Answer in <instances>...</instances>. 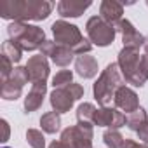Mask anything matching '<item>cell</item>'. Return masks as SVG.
<instances>
[{"mask_svg":"<svg viewBox=\"0 0 148 148\" xmlns=\"http://www.w3.org/2000/svg\"><path fill=\"white\" fill-rule=\"evenodd\" d=\"M122 86H124V77H122L120 70H119V64L117 63H110L101 71V75L98 77V80H96V84L92 87L96 101L101 106H106L115 98V92Z\"/></svg>","mask_w":148,"mask_h":148,"instance_id":"cell-3","label":"cell"},{"mask_svg":"<svg viewBox=\"0 0 148 148\" xmlns=\"http://www.w3.org/2000/svg\"><path fill=\"white\" fill-rule=\"evenodd\" d=\"M54 4L49 0H2L0 2V18L19 23L42 21L52 12Z\"/></svg>","mask_w":148,"mask_h":148,"instance_id":"cell-1","label":"cell"},{"mask_svg":"<svg viewBox=\"0 0 148 148\" xmlns=\"http://www.w3.org/2000/svg\"><path fill=\"white\" fill-rule=\"evenodd\" d=\"M115 30L122 35V42H124V47H127V49H136V51H139V47H143V44H145V37L132 26V23L129 21V19H122L117 26H115Z\"/></svg>","mask_w":148,"mask_h":148,"instance_id":"cell-11","label":"cell"},{"mask_svg":"<svg viewBox=\"0 0 148 148\" xmlns=\"http://www.w3.org/2000/svg\"><path fill=\"white\" fill-rule=\"evenodd\" d=\"M138 138H139V141H141V143H145V145L148 143V124H146L139 132H138Z\"/></svg>","mask_w":148,"mask_h":148,"instance_id":"cell-28","label":"cell"},{"mask_svg":"<svg viewBox=\"0 0 148 148\" xmlns=\"http://www.w3.org/2000/svg\"><path fill=\"white\" fill-rule=\"evenodd\" d=\"M75 71L82 79H94L98 75V61L94 56L84 54L75 59Z\"/></svg>","mask_w":148,"mask_h":148,"instance_id":"cell-17","label":"cell"},{"mask_svg":"<svg viewBox=\"0 0 148 148\" xmlns=\"http://www.w3.org/2000/svg\"><path fill=\"white\" fill-rule=\"evenodd\" d=\"M26 70L30 75V82L32 84H42L47 80L49 77V63L47 58L38 54V56H32L26 63Z\"/></svg>","mask_w":148,"mask_h":148,"instance_id":"cell-12","label":"cell"},{"mask_svg":"<svg viewBox=\"0 0 148 148\" xmlns=\"http://www.w3.org/2000/svg\"><path fill=\"white\" fill-rule=\"evenodd\" d=\"M103 141L108 148H122L124 145V136L119 132V129H106L103 134Z\"/></svg>","mask_w":148,"mask_h":148,"instance_id":"cell-23","label":"cell"},{"mask_svg":"<svg viewBox=\"0 0 148 148\" xmlns=\"http://www.w3.org/2000/svg\"><path fill=\"white\" fill-rule=\"evenodd\" d=\"M0 125H2V131H4V132H2V139H0V141L5 143V141L9 139V132H11V131H9V124H7L5 119H2V120H0Z\"/></svg>","mask_w":148,"mask_h":148,"instance_id":"cell-27","label":"cell"},{"mask_svg":"<svg viewBox=\"0 0 148 148\" xmlns=\"http://www.w3.org/2000/svg\"><path fill=\"white\" fill-rule=\"evenodd\" d=\"M28 80H30V75H28L26 66L14 68L12 75L5 82H0L2 84V87H0V96L7 101H16L21 96L23 87H25V84H28Z\"/></svg>","mask_w":148,"mask_h":148,"instance_id":"cell-7","label":"cell"},{"mask_svg":"<svg viewBox=\"0 0 148 148\" xmlns=\"http://www.w3.org/2000/svg\"><path fill=\"white\" fill-rule=\"evenodd\" d=\"M49 148H70V146H68L66 143H63V141L59 139V141H52V143L49 145Z\"/></svg>","mask_w":148,"mask_h":148,"instance_id":"cell-29","label":"cell"},{"mask_svg":"<svg viewBox=\"0 0 148 148\" xmlns=\"http://www.w3.org/2000/svg\"><path fill=\"white\" fill-rule=\"evenodd\" d=\"M4 148H11V146H4Z\"/></svg>","mask_w":148,"mask_h":148,"instance_id":"cell-32","label":"cell"},{"mask_svg":"<svg viewBox=\"0 0 148 148\" xmlns=\"http://www.w3.org/2000/svg\"><path fill=\"white\" fill-rule=\"evenodd\" d=\"M73 82V71L71 70H61L58 71L56 75L52 77V86L54 89H61V87H66Z\"/></svg>","mask_w":148,"mask_h":148,"instance_id":"cell-24","label":"cell"},{"mask_svg":"<svg viewBox=\"0 0 148 148\" xmlns=\"http://www.w3.org/2000/svg\"><path fill=\"white\" fill-rule=\"evenodd\" d=\"M75 96L71 94V91L68 87H61V89H54L51 92V106L56 113H66L71 110L73 103H75Z\"/></svg>","mask_w":148,"mask_h":148,"instance_id":"cell-14","label":"cell"},{"mask_svg":"<svg viewBox=\"0 0 148 148\" xmlns=\"http://www.w3.org/2000/svg\"><path fill=\"white\" fill-rule=\"evenodd\" d=\"M148 124V117H146V112L143 108H138L136 112H132L129 117H127V127L134 132H139L145 125Z\"/></svg>","mask_w":148,"mask_h":148,"instance_id":"cell-21","label":"cell"},{"mask_svg":"<svg viewBox=\"0 0 148 148\" xmlns=\"http://www.w3.org/2000/svg\"><path fill=\"white\" fill-rule=\"evenodd\" d=\"M92 124L89 125H70L61 132V141L70 148H92Z\"/></svg>","mask_w":148,"mask_h":148,"instance_id":"cell-8","label":"cell"},{"mask_svg":"<svg viewBox=\"0 0 148 148\" xmlns=\"http://www.w3.org/2000/svg\"><path fill=\"white\" fill-rule=\"evenodd\" d=\"M113 101H115V108L120 110L122 113L125 112V113L131 115L132 112H136L138 108H141V106H139L138 94H136L131 87H125V86H122V87L115 92Z\"/></svg>","mask_w":148,"mask_h":148,"instance_id":"cell-13","label":"cell"},{"mask_svg":"<svg viewBox=\"0 0 148 148\" xmlns=\"http://www.w3.org/2000/svg\"><path fill=\"white\" fill-rule=\"evenodd\" d=\"M47 92V84L42 82V84H33L32 86V91L28 92V96L25 98V110L30 113V112H35L42 106L44 103V96Z\"/></svg>","mask_w":148,"mask_h":148,"instance_id":"cell-18","label":"cell"},{"mask_svg":"<svg viewBox=\"0 0 148 148\" xmlns=\"http://www.w3.org/2000/svg\"><path fill=\"white\" fill-rule=\"evenodd\" d=\"M52 35H54V42L56 44H61L68 49H71L73 52H77V49L84 44V37L80 33V30L75 26V25H71L64 19H59V21H54L52 26Z\"/></svg>","mask_w":148,"mask_h":148,"instance_id":"cell-5","label":"cell"},{"mask_svg":"<svg viewBox=\"0 0 148 148\" xmlns=\"http://www.w3.org/2000/svg\"><path fill=\"white\" fill-rule=\"evenodd\" d=\"M40 125H42V131L47 132V134H56L61 127V117L59 113L56 112H47L42 115L40 119Z\"/></svg>","mask_w":148,"mask_h":148,"instance_id":"cell-19","label":"cell"},{"mask_svg":"<svg viewBox=\"0 0 148 148\" xmlns=\"http://www.w3.org/2000/svg\"><path fill=\"white\" fill-rule=\"evenodd\" d=\"M92 5L91 0H61L58 4V12L63 18H79Z\"/></svg>","mask_w":148,"mask_h":148,"instance_id":"cell-15","label":"cell"},{"mask_svg":"<svg viewBox=\"0 0 148 148\" xmlns=\"http://www.w3.org/2000/svg\"><path fill=\"white\" fill-rule=\"evenodd\" d=\"M122 14H124V7L122 4L115 2V0H105L99 5V18L105 19L113 28L122 21Z\"/></svg>","mask_w":148,"mask_h":148,"instance_id":"cell-16","label":"cell"},{"mask_svg":"<svg viewBox=\"0 0 148 148\" xmlns=\"http://www.w3.org/2000/svg\"><path fill=\"white\" fill-rule=\"evenodd\" d=\"M94 113H96V106L92 103H82L77 108V122H79V125H89V124L94 125V122H92Z\"/></svg>","mask_w":148,"mask_h":148,"instance_id":"cell-20","label":"cell"},{"mask_svg":"<svg viewBox=\"0 0 148 148\" xmlns=\"http://www.w3.org/2000/svg\"><path fill=\"white\" fill-rule=\"evenodd\" d=\"M143 63H145V68H146V71H148V54L143 56Z\"/></svg>","mask_w":148,"mask_h":148,"instance_id":"cell-30","label":"cell"},{"mask_svg":"<svg viewBox=\"0 0 148 148\" xmlns=\"http://www.w3.org/2000/svg\"><path fill=\"white\" fill-rule=\"evenodd\" d=\"M2 56L9 58L12 63H19L21 58H23V49L12 40H5L4 45H2Z\"/></svg>","mask_w":148,"mask_h":148,"instance_id":"cell-22","label":"cell"},{"mask_svg":"<svg viewBox=\"0 0 148 148\" xmlns=\"http://www.w3.org/2000/svg\"><path fill=\"white\" fill-rule=\"evenodd\" d=\"M9 40L16 42L23 51H37L45 44V33L40 26L12 21L7 26Z\"/></svg>","mask_w":148,"mask_h":148,"instance_id":"cell-4","label":"cell"},{"mask_svg":"<svg viewBox=\"0 0 148 148\" xmlns=\"http://www.w3.org/2000/svg\"><path fill=\"white\" fill-rule=\"evenodd\" d=\"M86 32L89 35V40L99 47L110 45L115 40V33H117V30L112 25H108L105 19H101L99 16L89 18V21L86 25Z\"/></svg>","mask_w":148,"mask_h":148,"instance_id":"cell-6","label":"cell"},{"mask_svg":"<svg viewBox=\"0 0 148 148\" xmlns=\"http://www.w3.org/2000/svg\"><path fill=\"white\" fill-rule=\"evenodd\" d=\"M117 64H119V70H120L122 77L127 84H131L134 87H143L146 84L148 71L145 68L143 56H139V51L124 47L119 52Z\"/></svg>","mask_w":148,"mask_h":148,"instance_id":"cell-2","label":"cell"},{"mask_svg":"<svg viewBox=\"0 0 148 148\" xmlns=\"http://www.w3.org/2000/svg\"><path fill=\"white\" fill-rule=\"evenodd\" d=\"M122 148H148V145L138 143V141H134V139H125L124 145H122Z\"/></svg>","mask_w":148,"mask_h":148,"instance_id":"cell-26","label":"cell"},{"mask_svg":"<svg viewBox=\"0 0 148 148\" xmlns=\"http://www.w3.org/2000/svg\"><path fill=\"white\" fill-rule=\"evenodd\" d=\"M40 54L45 58H51V61L58 66H68L73 61V56H75V52L71 49L61 44H56L52 40H45V44L40 47Z\"/></svg>","mask_w":148,"mask_h":148,"instance_id":"cell-9","label":"cell"},{"mask_svg":"<svg viewBox=\"0 0 148 148\" xmlns=\"http://www.w3.org/2000/svg\"><path fill=\"white\" fill-rule=\"evenodd\" d=\"M143 49H145V54H148V38L145 40V44H143Z\"/></svg>","mask_w":148,"mask_h":148,"instance_id":"cell-31","label":"cell"},{"mask_svg":"<svg viewBox=\"0 0 148 148\" xmlns=\"http://www.w3.org/2000/svg\"><path fill=\"white\" fill-rule=\"evenodd\" d=\"M26 141L32 148H45V138H44L42 131H38V129H28Z\"/></svg>","mask_w":148,"mask_h":148,"instance_id":"cell-25","label":"cell"},{"mask_svg":"<svg viewBox=\"0 0 148 148\" xmlns=\"http://www.w3.org/2000/svg\"><path fill=\"white\" fill-rule=\"evenodd\" d=\"M94 125L98 127H108V129H119L122 125L127 124V117L117 110V108H108V106H101L99 110H96L94 113Z\"/></svg>","mask_w":148,"mask_h":148,"instance_id":"cell-10","label":"cell"}]
</instances>
